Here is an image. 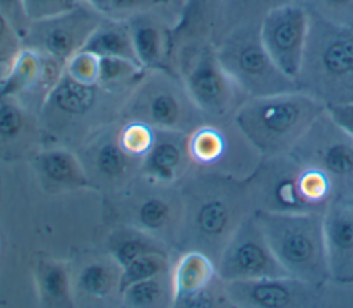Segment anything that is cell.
Returning a JSON list of instances; mask_svg holds the SVG:
<instances>
[{
    "label": "cell",
    "instance_id": "3",
    "mask_svg": "<svg viewBox=\"0 0 353 308\" xmlns=\"http://www.w3.org/2000/svg\"><path fill=\"white\" fill-rule=\"evenodd\" d=\"M324 110L320 101L296 88L247 98L233 120L263 159L288 153Z\"/></svg>",
    "mask_w": 353,
    "mask_h": 308
},
{
    "label": "cell",
    "instance_id": "33",
    "mask_svg": "<svg viewBox=\"0 0 353 308\" xmlns=\"http://www.w3.org/2000/svg\"><path fill=\"white\" fill-rule=\"evenodd\" d=\"M171 265H172L171 253L154 251L132 260L130 264L121 268L120 294H121V290L130 286L131 283L170 272Z\"/></svg>",
    "mask_w": 353,
    "mask_h": 308
},
{
    "label": "cell",
    "instance_id": "10",
    "mask_svg": "<svg viewBox=\"0 0 353 308\" xmlns=\"http://www.w3.org/2000/svg\"><path fill=\"white\" fill-rule=\"evenodd\" d=\"M259 26L240 28L214 44L222 66L247 98L296 90V83L266 52Z\"/></svg>",
    "mask_w": 353,
    "mask_h": 308
},
{
    "label": "cell",
    "instance_id": "15",
    "mask_svg": "<svg viewBox=\"0 0 353 308\" xmlns=\"http://www.w3.org/2000/svg\"><path fill=\"white\" fill-rule=\"evenodd\" d=\"M215 265L223 282L288 276L270 250L254 213L233 233Z\"/></svg>",
    "mask_w": 353,
    "mask_h": 308
},
{
    "label": "cell",
    "instance_id": "16",
    "mask_svg": "<svg viewBox=\"0 0 353 308\" xmlns=\"http://www.w3.org/2000/svg\"><path fill=\"white\" fill-rule=\"evenodd\" d=\"M309 12L301 3L284 1L272 8L261 22L262 44L276 66L295 81L309 32Z\"/></svg>",
    "mask_w": 353,
    "mask_h": 308
},
{
    "label": "cell",
    "instance_id": "5",
    "mask_svg": "<svg viewBox=\"0 0 353 308\" xmlns=\"http://www.w3.org/2000/svg\"><path fill=\"white\" fill-rule=\"evenodd\" d=\"M299 73L301 91L325 108L353 104V26H341L310 15Z\"/></svg>",
    "mask_w": 353,
    "mask_h": 308
},
{
    "label": "cell",
    "instance_id": "29",
    "mask_svg": "<svg viewBox=\"0 0 353 308\" xmlns=\"http://www.w3.org/2000/svg\"><path fill=\"white\" fill-rule=\"evenodd\" d=\"M81 50L88 51L99 58L120 57L137 61L131 43L130 29L124 19L103 17Z\"/></svg>",
    "mask_w": 353,
    "mask_h": 308
},
{
    "label": "cell",
    "instance_id": "37",
    "mask_svg": "<svg viewBox=\"0 0 353 308\" xmlns=\"http://www.w3.org/2000/svg\"><path fill=\"white\" fill-rule=\"evenodd\" d=\"M81 3L83 0H22V7L30 22L66 12Z\"/></svg>",
    "mask_w": 353,
    "mask_h": 308
},
{
    "label": "cell",
    "instance_id": "24",
    "mask_svg": "<svg viewBox=\"0 0 353 308\" xmlns=\"http://www.w3.org/2000/svg\"><path fill=\"white\" fill-rule=\"evenodd\" d=\"M39 186L50 195L90 189L88 177L77 153L57 144L44 145L29 160Z\"/></svg>",
    "mask_w": 353,
    "mask_h": 308
},
{
    "label": "cell",
    "instance_id": "13",
    "mask_svg": "<svg viewBox=\"0 0 353 308\" xmlns=\"http://www.w3.org/2000/svg\"><path fill=\"white\" fill-rule=\"evenodd\" d=\"M88 177L90 189L103 199L130 185L141 171V157L127 152L119 139V120L103 127L74 151Z\"/></svg>",
    "mask_w": 353,
    "mask_h": 308
},
{
    "label": "cell",
    "instance_id": "1",
    "mask_svg": "<svg viewBox=\"0 0 353 308\" xmlns=\"http://www.w3.org/2000/svg\"><path fill=\"white\" fill-rule=\"evenodd\" d=\"M174 253L200 251L215 264L237 228L255 211L247 180L193 170L181 182Z\"/></svg>",
    "mask_w": 353,
    "mask_h": 308
},
{
    "label": "cell",
    "instance_id": "21",
    "mask_svg": "<svg viewBox=\"0 0 353 308\" xmlns=\"http://www.w3.org/2000/svg\"><path fill=\"white\" fill-rule=\"evenodd\" d=\"M69 264L76 307L120 305L121 267L109 253L84 251Z\"/></svg>",
    "mask_w": 353,
    "mask_h": 308
},
{
    "label": "cell",
    "instance_id": "11",
    "mask_svg": "<svg viewBox=\"0 0 353 308\" xmlns=\"http://www.w3.org/2000/svg\"><path fill=\"white\" fill-rule=\"evenodd\" d=\"M194 170L214 171L247 180L262 160L233 117L205 122L188 137Z\"/></svg>",
    "mask_w": 353,
    "mask_h": 308
},
{
    "label": "cell",
    "instance_id": "9",
    "mask_svg": "<svg viewBox=\"0 0 353 308\" xmlns=\"http://www.w3.org/2000/svg\"><path fill=\"white\" fill-rule=\"evenodd\" d=\"M113 225L142 231L174 253L181 220L179 184H165L138 175L117 195L103 199Z\"/></svg>",
    "mask_w": 353,
    "mask_h": 308
},
{
    "label": "cell",
    "instance_id": "28",
    "mask_svg": "<svg viewBox=\"0 0 353 308\" xmlns=\"http://www.w3.org/2000/svg\"><path fill=\"white\" fill-rule=\"evenodd\" d=\"M103 250L109 253L121 268L148 253L161 251L172 254V250L161 240L125 225H112L105 238Z\"/></svg>",
    "mask_w": 353,
    "mask_h": 308
},
{
    "label": "cell",
    "instance_id": "26",
    "mask_svg": "<svg viewBox=\"0 0 353 308\" xmlns=\"http://www.w3.org/2000/svg\"><path fill=\"white\" fill-rule=\"evenodd\" d=\"M33 282L40 307H76L69 261H61L51 256H37L33 262Z\"/></svg>",
    "mask_w": 353,
    "mask_h": 308
},
{
    "label": "cell",
    "instance_id": "18",
    "mask_svg": "<svg viewBox=\"0 0 353 308\" xmlns=\"http://www.w3.org/2000/svg\"><path fill=\"white\" fill-rule=\"evenodd\" d=\"M181 11L171 6L154 4L125 19L137 61L148 70H174V32Z\"/></svg>",
    "mask_w": 353,
    "mask_h": 308
},
{
    "label": "cell",
    "instance_id": "43",
    "mask_svg": "<svg viewBox=\"0 0 353 308\" xmlns=\"http://www.w3.org/2000/svg\"><path fill=\"white\" fill-rule=\"evenodd\" d=\"M284 1H294V3H302V0H284Z\"/></svg>",
    "mask_w": 353,
    "mask_h": 308
},
{
    "label": "cell",
    "instance_id": "22",
    "mask_svg": "<svg viewBox=\"0 0 353 308\" xmlns=\"http://www.w3.org/2000/svg\"><path fill=\"white\" fill-rule=\"evenodd\" d=\"M44 145L39 112L14 97H1L0 162H29Z\"/></svg>",
    "mask_w": 353,
    "mask_h": 308
},
{
    "label": "cell",
    "instance_id": "38",
    "mask_svg": "<svg viewBox=\"0 0 353 308\" xmlns=\"http://www.w3.org/2000/svg\"><path fill=\"white\" fill-rule=\"evenodd\" d=\"M22 48V35L0 11V68L4 69Z\"/></svg>",
    "mask_w": 353,
    "mask_h": 308
},
{
    "label": "cell",
    "instance_id": "25",
    "mask_svg": "<svg viewBox=\"0 0 353 308\" xmlns=\"http://www.w3.org/2000/svg\"><path fill=\"white\" fill-rule=\"evenodd\" d=\"M189 134L154 130V139L141 162L139 174L153 181L179 184L194 170L189 145Z\"/></svg>",
    "mask_w": 353,
    "mask_h": 308
},
{
    "label": "cell",
    "instance_id": "19",
    "mask_svg": "<svg viewBox=\"0 0 353 308\" xmlns=\"http://www.w3.org/2000/svg\"><path fill=\"white\" fill-rule=\"evenodd\" d=\"M62 72V64L23 46L0 75V98L14 97L40 115L41 105Z\"/></svg>",
    "mask_w": 353,
    "mask_h": 308
},
{
    "label": "cell",
    "instance_id": "27",
    "mask_svg": "<svg viewBox=\"0 0 353 308\" xmlns=\"http://www.w3.org/2000/svg\"><path fill=\"white\" fill-rule=\"evenodd\" d=\"M284 0H218L208 25V39L212 44L229 33L261 25L265 15Z\"/></svg>",
    "mask_w": 353,
    "mask_h": 308
},
{
    "label": "cell",
    "instance_id": "6",
    "mask_svg": "<svg viewBox=\"0 0 353 308\" xmlns=\"http://www.w3.org/2000/svg\"><path fill=\"white\" fill-rule=\"evenodd\" d=\"M254 217L288 276L320 287L331 280L323 214L255 210Z\"/></svg>",
    "mask_w": 353,
    "mask_h": 308
},
{
    "label": "cell",
    "instance_id": "39",
    "mask_svg": "<svg viewBox=\"0 0 353 308\" xmlns=\"http://www.w3.org/2000/svg\"><path fill=\"white\" fill-rule=\"evenodd\" d=\"M157 4L156 0H106L103 17L113 19H127L131 15Z\"/></svg>",
    "mask_w": 353,
    "mask_h": 308
},
{
    "label": "cell",
    "instance_id": "23",
    "mask_svg": "<svg viewBox=\"0 0 353 308\" xmlns=\"http://www.w3.org/2000/svg\"><path fill=\"white\" fill-rule=\"evenodd\" d=\"M330 279L353 285V199H335L323 214Z\"/></svg>",
    "mask_w": 353,
    "mask_h": 308
},
{
    "label": "cell",
    "instance_id": "31",
    "mask_svg": "<svg viewBox=\"0 0 353 308\" xmlns=\"http://www.w3.org/2000/svg\"><path fill=\"white\" fill-rule=\"evenodd\" d=\"M145 68L132 59L120 57H101L97 83L105 90L128 95L145 73Z\"/></svg>",
    "mask_w": 353,
    "mask_h": 308
},
{
    "label": "cell",
    "instance_id": "35",
    "mask_svg": "<svg viewBox=\"0 0 353 308\" xmlns=\"http://www.w3.org/2000/svg\"><path fill=\"white\" fill-rule=\"evenodd\" d=\"M119 139L127 152L142 159L153 144L154 130L138 122L119 120Z\"/></svg>",
    "mask_w": 353,
    "mask_h": 308
},
{
    "label": "cell",
    "instance_id": "40",
    "mask_svg": "<svg viewBox=\"0 0 353 308\" xmlns=\"http://www.w3.org/2000/svg\"><path fill=\"white\" fill-rule=\"evenodd\" d=\"M0 11L11 21V23L18 29V32L23 37L29 21L25 15L22 0H0Z\"/></svg>",
    "mask_w": 353,
    "mask_h": 308
},
{
    "label": "cell",
    "instance_id": "36",
    "mask_svg": "<svg viewBox=\"0 0 353 308\" xmlns=\"http://www.w3.org/2000/svg\"><path fill=\"white\" fill-rule=\"evenodd\" d=\"M99 70V57L80 50L63 66V72L81 83H97Z\"/></svg>",
    "mask_w": 353,
    "mask_h": 308
},
{
    "label": "cell",
    "instance_id": "2",
    "mask_svg": "<svg viewBox=\"0 0 353 308\" xmlns=\"http://www.w3.org/2000/svg\"><path fill=\"white\" fill-rule=\"evenodd\" d=\"M125 98L98 83H81L62 72L40 108L46 145L79 149L95 133L120 120Z\"/></svg>",
    "mask_w": 353,
    "mask_h": 308
},
{
    "label": "cell",
    "instance_id": "7",
    "mask_svg": "<svg viewBox=\"0 0 353 308\" xmlns=\"http://www.w3.org/2000/svg\"><path fill=\"white\" fill-rule=\"evenodd\" d=\"M172 66L207 122L232 119L247 99L222 66L208 39L193 37L176 41Z\"/></svg>",
    "mask_w": 353,
    "mask_h": 308
},
{
    "label": "cell",
    "instance_id": "34",
    "mask_svg": "<svg viewBox=\"0 0 353 308\" xmlns=\"http://www.w3.org/2000/svg\"><path fill=\"white\" fill-rule=\"evenodd\" d=\"M310 15L327 22L353 26V0H302Z\"/></svg>",
    "mask_w": 353,
    "mask_h": 308
},
{
    "label": "cell",
    "instance_id": "4",
    "mask_svg": "<svg viewBox=\"0 0 353 308\" xmlns=\"http://www.w3.org/2000/svg\"><path fill=\"white\" fill-rule=\"evenodd\" d=\"M247 185L255 210L324 214L335 200L331 180L290 153L263 157Z\"/></svg>",
    "mask_w": 353,
    "mask_h": 308
},
{
    "label": "cell",
    "instance_id": "12",
    "mask_svg": "<svg viewBox=\"0 0 353 308\" xmlns=\"http://www.w3.org/2000/svg\"><path fill=\"white\" fill-rule=\"evenodd\" d=\"M288 153L323 171L334 185L335 199H353V137L327 109Z\"/></svg>",
    "mask_w": 353,
    "mask_h": 308
},
{
    "label": "cell",
    "instance_id": "41",
    "mask_svg": "<svg viewBox=\"0 0 353 308\" xmlns=\"http://www.w3.org/2000/svg\"><path fill=\"white\" fill-rule=\"evenodd\" d=\"M330 116L353 137V104H339L325 108Z\"/></svg>",
    "mask_w": 353,
    "mask_h": 308
},
{
    "label": "cell",
    "instance_id": "8",
    "mask_svg": "<svg viewBox=\"0 0 353 308\" xmlns=\"http://www.w3.org/2000/svg\"><path fill=\"white\" fill-rule=\"evenodd\" d=\"M120 120L138 122L153 130L185 134H190L207 122L179 75L171 69H146L128 93Z\"/></svg>",
    "mask_w": 353,
    "mask_h": 308
},
{
    "label": "cell",
    "instance_id": "17",
    "mask_svg": "<svg viewBox=\"0 0 353 308\" xmlns=\"http://www.w3.org/2000/svg\"><path fill=\"white\" fill-rule=\"evenodd\" d=\"M171 283L174 308L232 307L215 262L200 251L176 253Z\"/></svg>",
    "mask_w": 353,
    "mask_h": 308
},
{
    "label": "cell",
    "instance_id": "20",
    "mask_svg": "<svg viewBox=\"0 0 353 308\" xmlns=\"http://www.w3.org/2000/svg\"><path fill=\"white\" fill-rule=\"evenodd\" d=\"M223 287L230 305L240 308L309 307L320 300L323 289L292 276L223 282Z\"/></svg>",
    "mask_w": 353,
    "mask_h": 308
},
{
    "label": "cell",
    "instance_id": "42",
    "mask_svg": "<svg viewBox=\"0 0 353 308\" xmlns=\"http://www.w3.org/2000/svg\"><path fill=\"white\" fill-rule=\"evenodd\" d=\"M157 4H164V6H171L174 8H178L179 11H182V6H183V0H156Z\"/></svg>",
    "mask_w": 353,
    "mask_h": 308
},
{
    "label": "cell",
    "instance_id": "32",
    "mask_svg": "<svg viewBox=\"0 0 353 308\" xmlns=\"http://www.w3.org/2000/svg\"><path fill=\"white\" fill-rule=\"evenodd\" d=\"M216 3L218 0H183L181 17L174 32V46L185 39H208V25Z\"/></svg>",
    "mask_w": 353,
    "mask_h": 308
},
{
    "label": "cell",
    "instance_id": "30",
    "mask_svg": "<svg viewBox=\"0 0 353 308\" xmlns=\"http://www.w3.org/2000/svg\"><path fill=\"white\" fill-rule=\"evenodd\" d=\"M120 305L127 308L172 307L171 271L131 283L121 290Z\"/></svg>",
    "mask_w": 353,
    "mask_h": 308
},
{
    "label": "cell",
    "instance_id": "14",
    "mask_svg": "<svg viewBox=\"0 0 353 308\" xmlns=\"http://www.w3.org/2000/svg\"><path fill=\"white\" fill-rule=\"evenodd\" d=\"M103 15L83 1L77 7L39 21H30L23 46L65 64L79 52Z\"/></svg>",
    "mask_w": 353,
    "mask_h": 308
}]
</instances>
